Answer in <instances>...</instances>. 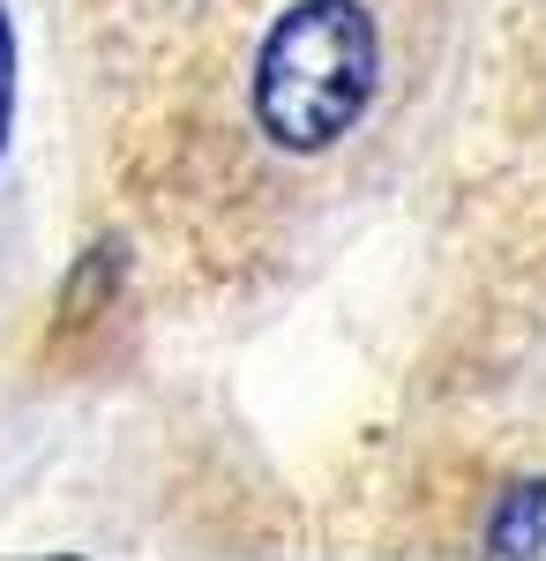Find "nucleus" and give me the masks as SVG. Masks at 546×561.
<instances>
[{
  "instance_id": "nucleus-2",
  "label": "nucleus",
  "mask_w": 546,
  "mask_h": 561,
  "mask_svg": "<svg viewBox=\"0 0 546 561\" xmlns=\"http://www.w3.org/2000/svg\"><path fill=\"white\" fill-rule=\"evenodd\" d=\"M487 554H546V479L509 486L487 517Z\"/></svg>"
},
{
  "instance_id": "nucleus-1",
  "label": "nucleus",
  "mask_w": 546,
  "mask_h": 561,
  "mask_svg": "<svg viewBox=\"0 0 546 561\" xmlns=\"http://www.w3.org/2000/svg\"><path fill=\"white\" fill-rule=\"evenodd\" d=\"M382 83V31L360 0H293L254 53V128L315 158L367 121Z\"/></svg>"
},
{
  "instance_id": "nucleus-3",
  "label": "nucleus",
  "mask_w": 546,
  "mask_h": 561,
  "mask_svg": "<svg viewBox=\"0 0 546 561\" xmlns=\"http://www.w3.org/2000/svg\"><path fill=\"white\" fill-rule=\"evenodd\" d=\"M8 98H15V31H8V8H0V142H8Z\"/></svg>"
}]
</instances>
